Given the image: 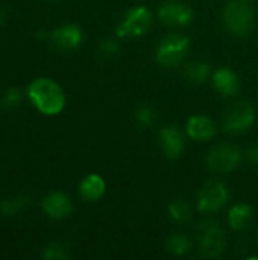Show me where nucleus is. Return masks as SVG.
Here are the masks:
<instances>
[{
    "label": "nucleus",
    "mask_w": 258,
    "mask_h": 260,
    "mask_svg": "<svg viewBox=\"0 0 258 260\" xmlns=\"http://www.w3.org/2000/svg\"><path fill=\"white\" fill-rule=\"evenodd\" d=\"M27 96L35 108L47 116L59 114L65 107V93L49 78H36L27 87Z\"/></svg>",
    "instance_id": "1"
},
{
    "label": "nucleus",
    "mask_w": 258,
    "mask_h": 260,
    "mask_svg": "<svg viewBox=\"0 0 258 260\" xmlns=\"http://www.w3.org/2000/svg\"><path fill=\"white\" fill-rule=\"evenodd\" d=\"M189 49H190L189 37L182 34H170L166 38H163L161 43L158 44L155 52V59L160 66L166 69H175L186 59Z\"/></svg>",
    "instance_id": "2"
},
{
    "label": "nucleus",
    "mask_w": 258,
    "mask_h": 260,
    "mask_svg": "<svg viewBox=\"0 0 258 260\" xmlns=\"http://www.w3.org/2000/svg\"><path fill=\"white\" fill-rule=\"evenodd\" d=\"M224 21L230 32L234 35H246L254 27L255 14L249 0H233L227 5Z\"/></svg>",
    "instance_id": "3"
},
{
    "label": "nucleus",
    "mask_w": 258,
    "mask_h": 260,
    "mask_svg": "<svg viewBox=\"0 0 258 260\" xmlns=\"http://www.w3.org/2000/svg\"><path fill=\"white\" fill-rule=\"evenodd\" d=\"M151 24H152V12L143 5L134 6L125 14L122 21L117 24L116 34L120 38L125 37L137 38L144 35L151 29Z\"/></svg>",
    "instance_id": "4"
},
{
    "label": "nucleus",
    "mask_w": 258,
    "mask_h": 260,
    "mask_svg": "<svg viewBox=\"0 0 258 260\" xmlns=\"http://www.w3.org/2000/svg\"><path fill=\"white\" fill-rule=\"evenodd\" d=\"M198 241H199L201 253L210 259L219 257L227 247L225 232L214 221L202 222L198 227Z\"/></svg>",
    "instance_id": "5"
},
{
    "label": "nucleus",
    "mask_w": 258,
    "mask_h": 260,
    "mask_svg": "<svg viewBox=\"0 0 258 260\" xmlns=\"http://www.w3.org/2000/svg\"><path fill=\"white\" fill-rule=\"evenodd\" d=\"M242 161V152L236 145L222 143L210 151L207 155V166L217 174L233 172Z\"/></svg>",
    "instance_id": "6"
},
{
    "label": "nucleus",
    "mask_w": 258,
    "mask_h": 260,
    "mask_svg": "<svg viewBox=\"0 0 258 260\" xmlns=\"http://www.w3.org/2000/svg\"><path fill=\"white\" fill-rule=\"evenodd\" d=\"M230 200L227 186L217 180H211L204 184L198 195V210L201 213H216Z\"/></svg>",
    "instance_id": "7"
},
{
    "label": "nucleus",
    "mask_w": 258,
    "mask_h": 260,
    "mask_svg": "<svg viewBox=\"0 0 258 260\" xmlns=\"http://www.w3.org/2000/svg\"><path fill=\"white\" fill-rule=\"evenodd\" d=\"M255 122V110L248 102H237L231 105L224 116V129L231 134L248 131Z\"/></svg>",
    "instance_id": "8"
},
{
    "label": "nucleus",
    "mask_w": 258,
    "mask_h": 260,
    "mask_svg": "<svg viewBox=\"0 0 258 260\" xmlns=\"http://www.w3.org/2000/svg\"><path fill=\"white\" fill-rule=\"evenodd\" d=\"M43 212L53 221H62L73 212V203L64 192H52L41 203Z\"/></svg>",
    "instance_id": "9"
},
{
    "label": "nucleus",
    "mask_w": 258,
    "mask_h": 260,
    "mask_svg": "<svg viewBox=\"0 0 258 260\" xmlns=\"http://www.w3.org/2000/svg\"><path fill=\"white\" fill-rule=\"evenodd\" d=\"M50 41L58 50H76L82 43V30L76 24H62L50 34Z\"/></svg>",
    "instance_id": "10"
},
{
    "label": "nucleus",
    "mask_w": 258,
    "mask_h": 260,
    "mask_svg": "<svg viewBox=\"0 0 258 260\" xmlns=\"http://www.w3.org/2000/svg\"><path fill=\"white\" fill-rule=\"evenodd\" d=\"M160 20L167 26H186L193 20V11L178 2H167L158 9Z\"/></svg>",
    "instance_id": "11"
},
{
    "label": "nucleus",
    "mask_w": 258,
    "mask_h": 260,
    "mask_svg": "<svg viewBox=\"0 0 258 260\" xmlns=\"http://www.w3.org/2000/svg\"><path fill=\"white\" fill-rule=\"evenodd\" d=\"M216 123L204 114H195L187 120L186 133L192 140L208 142L216 136Z\"/></svg>",
    "instance_id": "12"
},
{
    "label": "nucleus",
    "mask_w": 258,
    "mask_h": 260,
    "mask_svg": "<svg viewBox=\"0 0 258 260\" xmlns=\"http://www.w3.org/2000/svg\"><path fill=\"white\" fill-rule=\"evenodd\" d=\"M160 143H161L163 152L170 160L179 158L186 148L184 136L176 126H164L160 131Z\"/></svg>",
    "instance_id": "13"
},
{
    "label": "nucleus",
    "mask_w": 258,
    "mask_h": 260,
    "mask_svg": "<svg viewBox=\"0 0 258 260\" xmlns=\"http://www.w3.org/2000/svg\"><path fill=\"white\" fill-rule=\"evenodd\" d=\"M213 87L222 96H234L239 91V78L231 69L220 67L213 75Z\"/></svg>",
    "instance_id": "14"
},
{
    "label": "nucleus",
    "mask_w": 258,
    "mask_h": 260,
    "mask_svg": "<svg viewBox=\"0 0 258 260\" xmlns=\"http://www.w3.org/2000/svg\"><path fill=\"white\" fill-rule=\"evenodd\" d=\"M106 190L105 180L99 174L87 175L79 184V193L85 201H97L103 197Z\"/></svg>",
    "instance_id": "15"
},
{
    "label": "nucleus",
    "mask_w": 258,
    "mask_h": 260,
    "mask_svg": "<svg viewBox=\"0 0 258 260\" xmlns=\"http://www.w3.org/2000/svg\"><path fill=\"white\" fill-rule=\"evenodd\" d=\"M254 216V209L248 204H236L230 209L228 212V221H230V225L233 230L236 232H240L243 230L245 227H248V224L251 222Z\"/></svg>",
    "instance_id": "16"
},
{
    "label": "nucleus",
    "mask_w": 258,
    "mask_h": 260,
    "mask_svg": "<svg viewBox=\"0 0 258 260\" xmlns=\"http://www.w3.org/2000/svg\"><path fill=\"white\" fill-rule=\"evenodd\" d=\"M30 204V200L27 195H15V197H9L5 198L0 203V213L5 218H14L20 213H23Z\"/></svg>",
    "instance_id": "17"
},
{
    "label": "nucleus",
    "mask_w": 258,
    "mask_h": 260,
    "mask_svg": "<svg viewBox=\"0 0 258 260\" xmlns=\"http://www.w3.org/2000/svg\"><path fill=\"white\" fill-rule=\"evenodd\" d=\"M169 216L176 224H186L192 218V207L186 198H175L169 203L167 207Z\"/></svg>",
    "instance_id": "18"
},
{
    "label": "nucleus",
    "mask_w": 258,
    "mask_h": 260,
    "mask_svg": "<svg viewBox=\"0 0 258 260\" xmlns=\"http://www.w3.org/2000/svg\"><path fill=\"white\" fill-rule=\"evenodd\" d=\"M208 75H210V64L204 61L192 62L186 69L187 81H190L192 84H202L208 78Z\"/></svg>",
    "instance_id": "19"
},
{
    "label": "nucleus",
    "mask_w": 258,
    "mask_h": 260,
    "mask_svg": "<svg viewBox=\"0 0 258 260\" xmlns=\"http://www.w3.org/2000/svg\"><path fill=\"white\" fill-rule=\"evenodd\" d=\"M166 248L169 253L175 254V256H184L190 251L192 248V242L187 236L184 235H173L167 239L166 242Z\"/></svg>",
    "instance_id": "20"
},
{
    "label": "nucleus",
    "mask_w": 258,
    "mask_h": 260,
    "mask_svg": "<svg viewBox=\"0 0 258 260\" xmlns=\"http://www.w3.org/2000/svg\"><path fill=\"white\" fill-rule=\"evenodd\" d=\"M43 257L47 260H64L70 257L68 248L65 244L62 242H50L44 251H43Z\"/></svg>",
    "instance_id": "21"
},
{
    "label": "nucleus",
    "mask_w": 258,
    "mask_h": 260,
    "mask_svg": "<svg viewBox=\"0 0 258 260\" xmlns=\"http://www.w3.org/2000/svg\"><path fill=\"white\" fill-rule=\"evenodd\" d=\"M20 102H21V91L17 87H11L0 98V108L8 111V110L15 108L17 105H20Z\"/></svg>",
    "instance_id": "22"
},
{
    "label": "nucleus",
    "mask_w": 258,
    "mask_h": 260,
    "mask_svg": "<svg viewBox=\"0 0 258 260\" xmlns=\"http://www.w3.org/2000/svg\"><path fill=\"white\" fill-rule=\"evenodd\" d=\"M135 120L141 125V126H152L157 120V113L152 107L149 105H144V107H140L137 111H135Z\"/></svg>",
    "instance_id": "23"
},
{
    "label": "nucleus",
    "mask_w": 258,
    "mask_h": 260,
    "mask_svg": "<svg viewBox=\"0 0 258 260\" xmlns=\"http://www.w3.org/2000/svg\"><path fill=\"white\" fill-rule=\"evenodd\" d=\"M119 49H120L119 43H117L116 40H113V38H105V40H102L100 44H99V52H100L103 56H106V58L114 56V55L119 52Z\"/></svg>",
    "instance_id": "24"
},
{
    "label": "nucleus",
    "mask_w": 258,
    "mask_h": 260,
    "mask_svg": "<svg viewBox=\"0 0 258 260\" xmlns=\"http://www.w3.org/2000/svg\"><path fill=\"white\" fill-rule=\"evenodd\" d=\"M248 160L258 166V145H252L249 149H248Z\"/></svg>",
    "instance_id": "25"
},
{
    "label": "nucleus",
    "mask_w": 258,
    "mask_h": 260,
    "mask_svg": "<svg viewBox=\"0 0 258 260\" xmlns=\"http://www.w3.org/2000/svg\"><path fill=\"white\" fill-rule=\"evenodd\" d=\"M5 20H6V12H5V9H3V8H0V24H2Z\"/></svg>",
    "instance_id": "26"
},
{
    "label": "nucleus",
    "mask_w": 258,
    "mask_h": 260,
    "mask_svg": "<svg viewBox=\"0 0 258 260\" xmlns=\"http://www.w3.org/2000/svg\"><path fill=\"white\" fill-rule=\"evenodd\" d=\"M249 2H257V0H249Z\"/></svg>",
    "instance_id": "27"
}]
</instances>
